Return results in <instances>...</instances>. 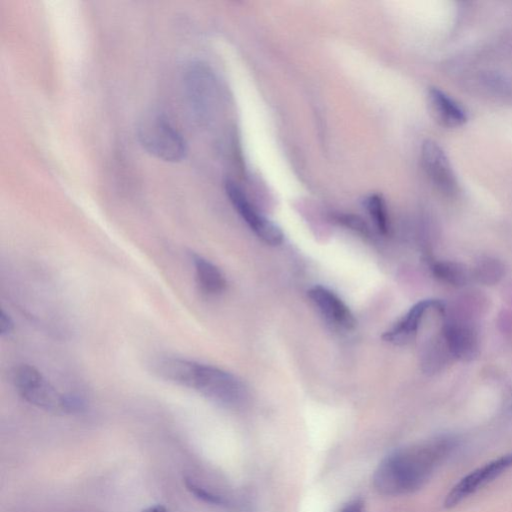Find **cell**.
<instances>
[{"instance_id": "obj_8", "label": "cell", "mask_w": 512, "mask_h": 512, "mask_svg": "<svg viewBox=\"0 0 512 512\" xmlns=\"http://www.w3.org/2000/svg\"><path fill=\"white\" fill-rule=\"evenodd\" d=\"M421 158L427 173L438 190L449 196L456 193L458 184L453 167L444 149L436 141L427 140L423 144Z\"/></svg>"}, {"instance_id": "obj_7", "label": "cell", "mask_w": 512, "mask_h": 512, "mask_svg": "<svg viewBox=\"0 0 512 512\" xmlns=\"http://www.w3.org/2000/svg\"><path fill=\"white\" fill-rule=\"evenodd\" d=\"M429 311H437L441 314H445V305L438 300H423L410 308L402 319L395 323L390 331L383 335L385 342L392 343L393 346H405L414 339L419 331L423 319Z\"/></svg>"}, {"instance_id": "obj_19", "label": "cell", "mask_w": 512, "mask_h": 512, "mask_svg": "<svg viewBox=\"0 0 512 512\" xmlns=\"http://www.w3.org/2000/svg\"><path fill=\"white\" fill-rule=\"evenodd\" d=\"M340 512H365L364 502L360 499L352 500Z\"/></svg>"}, {"instance_id": "obj_5", "label": "cell", "mask_w": 512, "mask_h": 512, "mask_svg": "<svg viewBox=\"0 0 512 512\" xmlns=\"http://www.w3.org/2000/svg\"><path fill=\"white\" fill-rule=\"evenodd\" d=\"M512 469V453L503 455L464 476L450 490L445 499V508L452 509L470 499L474 493L498 480Z\"/></svg>"}, {"instance_id": "obj_18", "label": "cell", "mask_w": 512, "mask_h": 512, "mask_svg": "<svg viewBox=\"0 0 512 512\" xmlns=\"http://www.w3.org/2000/svg\"><path fill=\"white\" fill-rule=\"evenodd\" d=\"M13 330L14 323L12 317L3 312L2 315H0V334H2V337H6V335H10Z\"/></svg>"}, {"instance_id": "obj_4", "label": "cell", "mask_w": 512, "mask_h": 512, "mask_svg": "<svg viewBox=\"0 0 512 512\" xmlns=\"http://www.w3.org/2000/svg\"><path fill=\"white\" fill-rule=\"evenodd\" d=\"M137 137L147 154L165 163H180L188 154L184 138L163 114H148L139 122Z\"/></svg>"}, {"instance_id": "obj_2", "label": "cell", "mask_w": 512, "mask_h": 512, "mask_svg": "<svg viewBox=\"0 0 512 512\" xmlns=\"http://www.w3.org/2000/svg\"><path fill=\"white\" fill-rule=\"evenodd\" d=\"M153 370L164 381L190 388L225 408H242L249 399L240 378L213 366L181 358L162 357L154 361Z\"/></svg>"}, {"instance_id": "obj_13", "label": "cell", "mask_w": 512, "mask_h": 512, "mask_svg": "<svg viewBox=\"0 0 512 512\" xmlns=\"http://www.w3.org/2000/svg\"><path fill=\"white\" fill-rule=\"evenodd\" d=\"M430 269L437 278L455 287L465 286L473 278L472 271L459 263L430 261Z\"/></svg>"}, {"instance_id": "obj_11", "label": "cell", "mask_w": 512, "mask_h": 512, "mask_svg": "<svg viewBox=\"0 0 512 512\" xmlns=\"http://www.w3.org/2000/svg\"><path fill=\"white\" fill-rule=\"evenodd\" d=\"M428 103L435 119L445 127H462L467 120V113L462 105L437 87L430 88Z\"/></svg>"}, {"instance_id": "obj_6", "label": "cell", "mask_w": 512, "mask_h": 512, "mask_svg": "<svg viewBox=\"0 0 512 512\" xmlns=\"http://www.w3.org/2000/svg\"><path fill=\"white\" fill-rule=\"evenodd\" d=\"M225 191L238 215L242 216L260 240L272 246H278L284 243L285 234L281 229L255 209L243 190L235 182L226 181Z\"/></svg>"}, {"instance_id": "obj_3", "label": "cell", "mask_w": 512, "mask_h": 512, "mask_svg": "<svg viewBox=\"0 0 512 512\" xmlns=\"http://www.w3.org/2000/svg\"><path fill=\"white\" fill-rule=\"evenodd\" d=\"M13 383L22 399L50 413L75 414L83 411L85 402L75 394L60 393L37 368L22 366L15 369Z\"/></svg>"}, {"instance_id": "obj_1", "label": "cell", "mask_w": 512, "mask_h": 512, "mask_svg": "<svg viewBox=\"0 0 512 512\" xmlns=\"http://www.w3.org/2000/svg\"><path fill=\"white\" fill-rule=\"evenodd\" d=\"M457 446L456 437L443 436L396 450L379 463L374 475L375 490L386 497L418 491Z\"/></svg>"}, {"instance_id": "obj_9", "label": "cell", "mask_w": 512, "mask_h": 512, "mask_svg": "<svg viewBox=\"0 0 512 512\" xmlns=\"http://www.w3.org/2000/svg\"><path fill=\"white\" fill-rule=\"evenodd\" d=\"M308 297L319 308L330 322L342 330L351 331L356 328L357 321L349 307L332 290L322 286H315L308 291Z\"/></svg>"}, {"instance_id": "obj_20", "label": "cell", "mask_w": 512, "mask_h": 512, "mask_svg": "<svg viewBox=\"0 0 512 512\" xmlns=\"http://www.w3.org/2000/svg\"><path fill=\"white\" fill-rule=\"evenodd\" d=\"M143 512H169V511H167L165 507L162 505H156L147 508Z\"/></svg>"}, {"instance_id": "obj_12", "label": "cell", "mask_w": 512, "mask_h": 512, "mask_svg": "<svg viewBox=\"0 0 512 512\" xmlns=\"http://www.w3.org/2000/svg\"><path fill=\"white\" fill-rule=\"evenodd\" d=\"M190 259L202 293L213 296L222 295L227 286L224 272L199 254L190 253Z\"/></svg>"}, {"instance_id": "obj_17", "label": "cell", "mask_w": 512, "mask_h": 512, "mask_svg": "<svg viewBox=\"0 0 512 512\" xmlns=\"http://www.w3.org/2000/svg\"><path fill=\"white\" fill-rule=\"evenodd\" d=\"M338 220L343 225H347L358 233L367 234H368V227L357 216H338Z\"/></svg>"}, {"instance_id": "obj_14", "label": "cell", "mask_w": 512, "mask_h": 512, "mask_svg": "<svg viewBox=\"0 0 512 512\" xmlns=\"http://www.w3.org/2000/svg\"><path fill=\"white\" fill-rule=\"evenodd\" d=\"M366 207L373 218L379 233L386 234L390 231V222L384 199L379 194H372L366 199Z\"/></svg>"}, {"instance_id": "obj_10", "label": "cell", "mask_w": 512, "mask_h": 512, "mask_svg": "<svg viewBox=\"0 0 512 512\" xmlns=\"http://www.w3.org/2000/svg\"><path fill=\"white\" fill-rule=\"evenodd\" d=\"M444 339L447 351L455 358L469 361L478 356V333L471 324L447 320L444 328Z\"/></svg>"}, {"instance_id": "obj_15", "label": "cell", "mask_w": 512, "mask_h": 512, "mask_svg": "<svg viewBox=\"0 0 512 512\" xmlns=\"http://www.w3.org/2000/svg\"><path fill=\"white\" fill-rule=\"evenodd\" d=\"M503 272L505 269L499 260L487 259L479 262L472 271V278L482 284L493 285L502 278Z\"/></svg>"}, {"instance_id": "obj_16", "label": "cell", "mask_w": 512, "mask_h": 512, "mask_svg": "<svg viewBox=\"0 0 512 512\" xmlns=\"http://www.w3.org/2000/svg\"><path fill=\"white\" fill-rule=\"evenodd\" d=\"M185 488L193 494L194 497L198 498L199 499L211 503V505H223L225 502L222 497L216 496V494L210 492L201 487L196 482H194L191 479L185 478L184 479Z\"/></svg>"}]
</instances>
